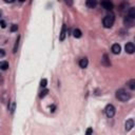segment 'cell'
<instances>
[{"label":"cell","instance_id":"obj_6","mask_svg":"<svg viewBox=\"0 0 135 135\" xmlns=\"http://www.w3.org/2000/svg\"><path fill=\"white\" fill-rule=\"evenodd\" d=\"M111 51H112V53H113V54L117 55V54H119V53H120L121 47H120V45H119L118 43H114V44L112 45V47H111Z\"/></svg>","mask_w":135,"mask_h":135},{"label":"cell","instance_id":"obj_16","mask_svg":"<svg viewBox=\"0 0 135 135\" xmlns=\"http://www.w3.org/2000/svg\"><path fill=\"white\" fill-rule=\"evenodd\" d=\"M128 84H129V88L131 90H135V79H131Z\"/></svg>","mask_w":135,"mask_h":135},{"label":"cell","instance_id":"obj_9","mask_svg":"<svg viewBox=\"0 0 135 135\" xmlns=\"http://www.w3.org/2000/svg\"><path fill=\"white\" fill-rule=\"evenodd\" d=\"M88 64H89V60H88V58L83 57V58H81V59L79 60V66H80L81 69H85V68L88 66Z\"/></svg>","mask_w":135,"mask_h":135},{"label":"cell","instance_id":"obj_17","mask_svg":"<svg viewBox=\"0 0 135 135\" xmlns=\"http://www.w3.org/2000/svg\"><path fill=\"white\" fill-rule=\"evenodd\" d=\"M47 93H49V90H47V89H44L43 91H41V92H40L39 97H40V98H43V97H44V96H45Z\"/></svg>","mask_w":135,"mask_h":135},{"label":"cell","instance_id":"obj_11","mask_svg":"<svg viewBox=\"0 0 135 135\" xmlns=\"http://www.w3.org/2000/svg\"><path fill=\"white\" fill-rule=\"evenodd\" d=\"M73 36L75 38H80L82 36V32L79 30V28H74L73 30Z\"/></svg>","mask_w":135,"mask_h":135},{"label":"cell","instance_id":"obj_2","mask_svg":"<svg viewBox=\"0 0 135 135\" xmlns=\"http://www.w3.org/2000/svg\"><path fill=\"white\" fill-rule=\"evenodd\" d=\"M114 22H115V16H114L113 14H108V15H105V16L103 17V19H102V24H103V26H104L105 28L112 27L113 24H114Z\"/></svg>","mask_w":135,"mask_h":135},{"label":"cell","instance_id":"obj_18","mask_svg":"<svg viewBox=\"0 0 135 135\" xmlns=\"http://www.w3.org/2000/svg\"><path fill=\"white\" fill-rule=\"evenodd\" d=\"M46 83H47V80L45 78H43L41 81H40V86L41 88H45L46 86Z\"/></svg>","mask_w":135,"mask_h":135},{"label":"cell","instance_id":"obj_10","mask_svg":"<svg viewBox=\"0 0 135 135\" xmlns=\"http://www.w3.org/2000/svg\"><path fill=\"white\" fill-rule=\"evenodd\" d=\"M101 6L105 9H112L113 7V3L111 1H102L101 2Z\"/></svg>","mask_w":135,"mask_h":135},{"label":"cell","instance_id":"obj_13","mask_svg":"<svg viewBox=\"0 0 135 135\" xmlns=\"http://www.w3.org/2000/svg\"><path fill=\"white\" fill-rule=\"evenodd\" d=\"M128 16L132 19H135V7H130L129 8V13H128Z\"/></svg>","mask_w":135,"mask_h":135},{"label":"cell","instance_id":"obj_3","mask_svg":"<svg viewBox=\"0 0 135 135\" xmlns=\"http://www.w3.org/2000/svg\"><path fill=\"white\" fill-rule=\"evenodd\" d=\"M104 113H105V115H107L109 118L113 117V116L115 115V113H116L115 107H114L113 104H108V105L105 107V109H104Z\"/></svg>","mask_w":135,"mask_h":135},{"label":"cell","instance_id":"obj_12","mask_svg":"<svg viewBox=\"0 0 135 135\" xmlns=\"http://www.w3.org/2000/svg\"><path fill=\"white\" fill-rule=\"evenodd\" d=\"M85 4H86V6H88V7L93 8V7H95V6H96L97 2H96L95 0H88V1L85 2Z\"/></svg>","mask_w":135,"mask_h":135},{"label":"cell","instance_id":"obj_8","mask_svg":"<svg viewBox=\"0 0 135 135\" xmlns=\"http://www.w3.org/2000/svg\"><path fill=\"white\" fill-rule=\"evenodd\" d=\"M65 36H66V25L63 24L62 25V28H61V32H60V36H59L60 41H63L64 38H65Z\"/></svg>","mask_w":135,"mask_h":135},{"label":"cell","instance_id":"obj_1","mask_svg":"<svg viewBox=\"0 0 135 135\" xmlns=\"http://www.w3.org/2000/svg\"><path fill=\"white\" fill-rule=\"evenodd\" d=\"M116 98L118 100L124 102V101H128L131 98V94L128 91H126L124 89H119V90L116 91Z\"/></svg>","mask_w":135,"mask_h":135},{"label":"cell","instance_id":"obj_4","mask_svg":"<svg viewBox=\"0 0 135 135\" xmlns=\"http://www.w3.org/2000/svg\"><path fill=\"white\" fill-rule=\"evenodd\" d=\"M124 49H126V52H127V53H129V54H133L134 51H135V45H134L133 42H128V43L126 44Z\"/></svg>","mask_w":135,"mask_h":135},{"label":"cell","instance_id":"obj_5","mask_svg":"<svg viewBox=\"0 0 135 135\" xmlns=\"http://www.w3.org/2000/svg\"><path fill=\"white\" fill-rule=\"evenodd\" d=\"M123 23H124V25H126V26L131 27V26H133V24H134V19L130 18L129 16H126V17H124V19H123Z\"/></svg>","mask_w":135,"mask_h":135},{"label":"cell","instance_id":"obj_14","mask_svg":"<svg viewBox=\"0 0 135 135\" xmlns=\"http://www.w3.org/2000/svg\"><path fill=\"white\" fill-rule=\"evenodd\" d=\"M101 63L103 64V65H110V60L108 59V56H107V54H104L103 55V57H102V59H101Z\"/></svg>","mask_w":135,"mask_h":135},{"label":"cell","instance_id":"obj_23","mask_svg":"<svg viewBox=\"0 0 135 135\" xmlns=\"http://www.w3.org/2000/svg\"><path fill=\"white\" fill-rule=\"evenodd\" d=\"M5 55V52H4V50H0V56L1 57H3Z\"/></svg>","mask_w":135,"mask_h":135},{"label":"cell","instance_id":"obj_20","mask_svg":"<svg viewBox=\"0 0 135 135\" xmlns=\"http://www.w3.org/2000/svg\"><path fill=\"white\" fill-rule=\"evenodd\" d=\"M17 30H18V25L13 24V25L11 26V32H15V31H17Z\"/></svg>","mask_w":135,"mask_h":135},{"label":"cell","instance_id":"obj_22","mask_svg":"<svg viewBox=\"0 0 135 135\" xmlns=\"http://www.w3.org/2000/svg\"><path fill=\"white\" fill-rule=\"evenodd\" d=\"M0 25H1V27H2V28H4V27H5V25H6V24H5V21H0Z\"/></svg>","mask_w":135,"mask_h":135},{"label":"cell","instance_id":"obj_19","mask_svg":"<svg viewBox=\"0 0 135 135\" xmlns=\"http://www.w3.org/2000/svg\"><path fill=\"white\" fill-rule=\"evenodd\" d=\"M19 39H20V37H18V39L16 40V43H15V46H14V53H16V52H17V47H18V42H19Z\"/></svg>","mask_w":135,"mask_h":135},{"label":"cell","instance_id":"obj_15","mask_svg":"<svg viewBox=\"0 0 135 135\" xmlns=\"http://www.w3.org/2000/svg\"><path fill=\"white\" fill-rule=\"evenodd\" d=\"M8 62L7 61H1L0 62V69L2 70V71H5V70H7L8 69Z\"/></svg>","mask_w":135,"mask_h":135},{"label":"cell","instance_id":"obj_24","mask_svg":"<svg viewBox=\"0 0 135 135\" xmlns=\"http://www.w3.org/2000/svg\"><path fill=\"white\" fill-rule=\"evenodd\" d=\"M1 16H2V13H1V11H0V18H1Z\"/></svg>","mask_w":135,"mask_h":135},{"label":"cell","instance_id":"obj_7","mask_svg":"<svg viewBox=\"0 0 135 135\" xmlns=\"http://www.w3.org/2000/svg\"><path fill=\"white\" fill-rule=\"evenodd\" d=\"M134 127V120L133 119H128L126 121V124H124V129L126 131H130L132 130V128Z\"/></svg>","mask_w":135,"mask_h":135},{"label":"cell","instance_id":"obj_21","mask_svg":"<svg viewBox=\"0 0 135 135\" xmlns=\"http://www.w3.org/2000/svg\"><path fill=\"white\" fill-rule=\"evenodd\" d=\"M92 133H93V129L92 128H89L86 130V132H85V135H92Z\"/></svg>","mask_w":135,"mask_h":135}]
</instances>
